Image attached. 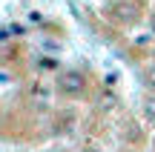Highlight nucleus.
I'll use <instances>...</instances> for the list:
<instances>
[{"label":"nucleus","mask_w":155,"mask_h":152,"mask_svg":"<svg viewBox=\"0 0 155 152\" xmlns=\"http://www.w3.org/2000/svg\"><path fill=\"white\" fill-rule=\"evenodd\" d=\"M83 86H86V80H83V75L75 72V69H66V72L58 78V89H61V95L75 98V95H81V92H83Z\"/></svg>","instance_id":"f257e3e1"},{"label":"nucleus","mask_w":155,"mask_h":152,"mask_svg":"<svg viewBox=\"0 0 155 152\" xmlns=\"http://www.w3.org/2000/svg\"><path fill=\"white\" fill-rule=\"evenodd\" d=\"M89 152H95V149H89Z\"/></svg>","instance_id":"f03ea898"}]
</instances>
